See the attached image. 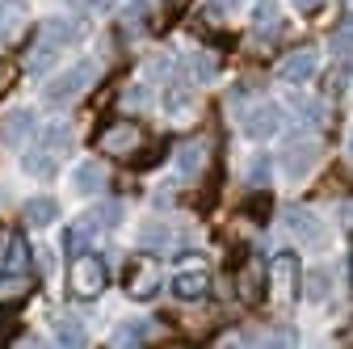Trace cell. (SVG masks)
Masks as SVG:
<instances>
[{
  "instance_id": "cell-2",
  "label": "cell",
  "mask_w": 353,
  "mask_h": 349,
  "mask_svg": "<svg viewBox=\"0 0 353 349\" xmlns=\"http://www.w3.org/2000/svg\"><path fill=\"white\" fill-rule=\"evenodd\" d=\"M93 76H97L93 63H72L68 72L51 76V84H42V101L55 106V110H63L68 101H76V97L88 89V84H93Z\"/></svg>"
},
{
  "instance_id": "cell-27",
  "label": "cell",
  "mask_w": 353,
  "mask_h": 349,
  "mask_svg": "<svg viewBox=\"0 0 353 349\" xmlns=\"http://www.w3.org/2000/svg\"><path fill=\"white\" fill-rule=\"evenodd\" d=\"M55 341H59V345H84V328H80V320H76V316H59V324H55Z\"/></svg>"
},
{
  "instance_id": "cell-26",
  "label": "cell",
  "mask_w": 353,
  "mask_h": 349,
  "mask_svg": "<svg viewBox=\"0 0 353 349\" xmlns=\"http://www.w3.org/2000/svg\"><path fill=\"white\" fill-rule=\"evenodd\" d=\"M0 270H30V248L21 236H9V252H5V266Z\"/></svg>"
},
{
  "instance_id": "cell-17",
  "label": "cell",
  "mask_w": 353,
  "mask_h": 349,
  "mask_svg": "<svg viewBox=\"0 0 353 349\" xmlns=\"http://www.w3.org/2000/svg\"><path fill=\"white\" fill-rule=\"evenodd\" d=\"M164 110H168V118L185 122L194 114V89L190 84H164Z\"/></svg>"
},
{
  "instance_id": "cell-28",
  "label": "cell",
  "mask_w": 353,
  "mask_h": 349,
  "mask_svg": "<svg viewBox=\"0 0 353 349\" xmlns=\"http://www.w3.org/2000/svg\"><path fill=\"white\" fill-rule=\"evenodd\" d=\"M55 55H59V47H51L47 38H38V47L30 51V59H26V63H30V72H47V68L55 63Z\"/></svg>"
},
{
  "instance_id": "cell-21",
  "label": "cell",
  "mask_w": 353,
  "mask_h": 349,
  "mask_svg": "<svg viewBox=\"0 0 353 349\" xmlns=\"http://www.w3.org/2000/svg\"><path fill=\"white\" fill-rule=\"evenodd\" d=\"M299 286H303V299L320 303V299H328V290H332V274H328V270H307V274H299Z\"/></svg>"
},
{
  "instance_id": "cell-23",
  "label": "cell",
  "mask_w": 353,
  "mask_h": 349,
  "mask_svg": "<svg viewBox=\"0 0 353 349\" xmlns=\"http://www.w3.org/2000/svg\"><path fill=\"white\" fill-rule=\"evenodd\" d=\"M332 59H336L341 76H353V30H341L332 38Z\"/></svg>"
},
{
  "instance_id": "cell-4",
  "label": "cell",
  "mask_w": 353,
  "mask_h": 349,
  "mask_svg": "<svg viewBox=\"0 0 353 349\" xmlns=\"http://www.w3.org/2000/svg\"><path fill=\"white\" fill-rule=\"evenodd\" d=\"M270 286H274V303L278 308H290L299 295V257L294 252H278L270 261Z\"/></svg>"
},
{
  "instance_id": "cell-5",
  "label": "cell",
  "mask_w": 353,
  "mask_h": 349,
  "mask_svg": "<svg viewBox=\"0 0 353 349\" xmlns=\"http://www.w3.org/2000/svg\"><path fill=\"white\" fill-rule=\"evenodd\" d=\"M160 282H164V274H160V266H156L152 257H135V261H130V270H126V290H130V299H139V303L156 299V295H160Z\"/></svg>"
},
{
  "instance_id": "cell-10",
  "label": "cell",
  "mask_w": 353,
  "mask_h": 349,
  "mask_svg": "<svg viewBox=\"0 0 353 349\" xmlns=\"http://www.w3.org/2000/svg\"><path fill=\"white\" fill-rule=\"evenodd\" d=\"M286 232L294 236V240H303V244H324V223L316 219L312 210H286Z\"/></svg>"
},
{
  "instance_id": "cell-12",
  "label": "cell",
  "mask_w": 353,
  "mask_h": 349,
  "mask_svg": "<svg viewBox=\"0 0 353 349\" xmlns=\"http://www.w3.org/2000/svg\"><path fill=\"white\" fill-rule=\"evenodd\" d=\"M172 164H176V177H181V181H194L202 172V164H206V143H198V139L181 143L176 156H172Z\"/></svg>"
},
{
  "instance_id": "cell-18",
  "label": "cell",
  "mask_w": 353,
  "mask_h": 349,
  "mask_svg": "<svg viewBox=\"0 0 353 349\" xmlns=\"http://www.w3.org/2000/svg\"><path fill=\"white\" fill-rule=\"evenodd\" d=\"M30 286H34V274H30V270H0V303L26 299Z\"/></svg>"
},
{
  "instance_id": "cell-20",
  "label": "cell",
  "mask_w": 353,
  "mask_h": 349,
  "mask_svg": "<svg viewBox=\"0 0 353 349\" xmlns=\"http://www.w3.org/2000/svg\"><path fill=\"white\" fill-rule=\"evenodd\" d=\"M55 219H59V202L55 198H30L26 202V223L30 228H47Z\"/></svg>"
},
{
  "instance_id": "cell-11",
  "label": "cell",
  "mask_w": 353,
  "mask_h": 349,
  "mask_svg": "<svg viewBox=\"0 0 353 349\" xmlns=\"http://www.w3.org/2000/svg\"><path fill=\"white\" fill-rule=\"evenodd\" d=\"M316 160H320V143H316V139H294V143L286 148V172H290V177L312 172Z\"/></svg>"
},
{
  "instance_id": "cell-31",
  "label": "cell",
  "mask_w": 353,
  "mask_h": 349,
  "mask_svg": "<svg viewBox=\"0 0 353 349\" xmlns=\"http://www.w3.org/2000/svg\"><path fill=\"white\" fill-rule=\"evenodd\" d=\"M265 177H270V156H256V160H252V168H248V181H252V186H261Z\"/></svg>"
},
{
  "instance_id": "cell-33",
  "label": "cell",
  "mask_w": 353,
  "mask_h": 349,
  "mask_svg": "<svg viewBox=\"0 0 353 349\" xmlns=\"http://www.w3.org/2000/svg\"><path fill=\"white\" fill-rule=\"evenodd\" d=\"M290 5H294L299 13H316V9L324 5V0H290Z\"/></svg>"
},
{
  "instance_id": "cell-29",
  "label": "cell",
  "mask_w": 353,
  "mask_h": 349,
  "mask_svg": "<svg viewBox=\"0 0 353 349\" xmlns=\"http://www.w3.org/2000/svg\"><path fill=\"white\" fill-rule=\"evenodd\" d=\"M72 143V130H68V122H55L51 130H47V135H42V148H47V152H63Z\"/></svg>"
},
{
  "instance_id": "cell-30",
  "label": "cell",
  "mask_w": 353,
  "mask_h": 349,
  "mask_svg": "<svg viewBox=\"0 0 353 349\" xmlns=\"http://www.w3.org/2000/svg\"><path fill=\"white\" fill-rule=\"evenodd\" d=\"M190 72H194V80H214V72H219V63H214L210 55H202V51H194V59H190Z\"/></svg>"
},
{
  "instance_id": "cell-8",
  "label": "cell",
  "mask_w": 353,
  "mask_h": 349,
  "mask_svg": "<svg viewBox=\"0 0 353 349\" xmlns=\"http://www.w3.org/2000/svg\"><path fill=\"white\" fill-rule=\"evenodd\" d=\"M168 290H172L176 299H185V303H194V299H202V295L210 290V274H206L202 266H190V270H176V274H172V282H168Z\"/></svg>"
},
{
  "instance_id": "cell-24",
  "label": "cell",
  "mask_w": 353,
  "mask_h": 349,
  "mask_svg": "<svg viewBox=\"0 0 353 349\" xmlns=\"http://www.w3.org/2000/svg\"><path fill=\"white\" fill-rule=\"evenodd\" d=\"M21 168L30 172V177H38V181H51V177H55V160H51L47 148H42V152H30V156L21 160Z\"/></svg>"
},
{
  "instance_id": "cell-32",
  "label": "cell",
  "mask_w": 353,
  "mask_h": 349,
  "mask_svg": "<svg viewBox=\"0 0 353 349\" xmlns=\"http://www.w3.org/2000/svg\"><path fill=\"white\" fill-rule=\"evenodd\" d=\"M206 9H210V13H240L244 0H206Z\"/></svg>"
},
{
  "instance_id": "cell-15",
  "label": "cell",
  "mask_w": 353,
  "mask_h": 349,
  "mask_svg": "<svg viewBox=\"0 0 353 349\" xmlns=\"http://www.w3.org/2000/svg\"><path fill=\"white\" fill-rule=\"evenodd\" d=\"M26 135H34V110H9L0 122V139L5 143H26Z\"/></svg>"
},
{
  "instance_id": "cell-1",
  "label": "cell",
  "mask_w": 353,
  "mask_h": 349,
  "mask_svg": "<svg viewBox=\"0 0 353 349\" xmlns=\"http://www.w3.org/2000/svg\"><path fill=\"white\" fill-rule=\"evenodd\" d=\"M105 282H110V274H105V261H101V257H93L88 248L72 257V266H68V286H72L76 299H97V295L105 290Z\"/></svg>"
},
{
  "instance_id": "cell-13",
  "label": "cell",
  "mask_w": 353,
  "mask_h": 349,
  "mask_svg": "<svg viewBox=\"0 0 353 349\" xmlns=\"http://www.w3.org/2000/svg\"><path fill=\"white\" fill-rule=\"evenodd\" d=\"M97 232H101V223H97V215L88 210L84 219H76V223L68 228V236H63V248H68V252L76 257V252H84L88 244H93V236H97Z\"/></svg>"
},
{
  "instance_id": "cell-19",
  "label": "cell",
  "mask_w": 353,
  "mask_h": 349,
  "mask_svg": "<svg viewBox=\"0 0 353 349\" xmlns=\"http://www.w3.org/2000/svg\"><path fill=\"white\" fill-rule=\"evenodd\" d=\"M261 282H265V270H261V261H252V266H244L236 274V295L244 303H256L261 299Z\"/></svg>"
},
{
  "instance_id": "cell-3",
  "label": "cell",
  "mask_w": 353,
  "mask_h": 349,
  "mask_svg": "<svg viewBox=\"0 0 353 349\" xmlns=\"http://www.w3.org/2000/svg\"><path fill=\"white\" fill-rule=\"evenodd\" d=\"M282 126H286V110H282L278 101H256V106L244 110V118H240V130H244L248 139H256V143L278 139Z\"/></svg>"
},
{
  "instance_id": "cell-22",
  "label": "cell",
  "mask_w": 353,
  "mask_h": 349,
  "mask_svg": "<svg viewBox=\"0 0 353 349\" xmlns=\"http://www.w3.org/2000/svg\"><path fill=\"white\" fill-rule=\"evenodd\" d=\"M21 26H26V5L21 0H5L0 5V42H9Z\"/></svg>"
},
{
  "instance_id": "cell-9",
  "label": "cell",
  "mask_w": 353,
  "mask_h": 349,
  "mask_svg": "<svg viewBox=\"0 0 353 349\" xmlns=\"http://www.w3.org/2000/svg\"><path fill=\"white\" fill-rule=\"evenodd\" d=\"M135 240H139V248H143V252H168L181 236H176V228H172L168 219H152V223H143V228H139V236H135Z\"/></svg>"
},
{
  "instance_id": "cell-7",
  "label": "cell",
  "mask_w": 353,
  "mask_h": 349,
  "mask_svg": "<svg viewBox=\"0 0 353 349\" xmlns=\"http://www.w3.org/2000/svg\"><path fill=\"white\" fill-rule=\"evenodd\" d=\"M139 126L135 122H114V126H105L101 130V152H110V156H130L139 148Z\"/></svg>"
},
{
  "instance_id": "cell-34",
  "label": "cell",
  "mask_w": 353,
  "mask_h": 349,
  "mask_svg": "<svg viewBox=\"0 0 353 349\" xmlns=\"http://www.w3.org/2000/svg\"><path fill=\"white\" fill-rule=\"evenodd\" d=\"M345 156H349V164H353V130H349V139H345Z\"/></svg>"
},
{
  "instance_id": "cell-16",
  "label": "cell",
  "mask_w": 353,
  "mask_h": 349,
  "mask_svg": "<svg viewBox=\"0 0 353 349\" xmlns=\"http://www.w3.org/2000/svg\"><path fill=\"white\" fill-rule=\"evenodd\" d=\"M72 186H76V194H101V186H105V168L97 164V160H84V164H76L72 168Z\"/></svg>"
},
{
  "instance_id": "cell-25",
  "label": "cell",
  "mask_w": 353,
  "mask_h": 349,
  "mask_svg": "<svg viewBox=\"0 0 353 349\" xmlns=\"http://www.w3.org/2000/svg\"><path fill=\"white\" fill-rule=\"evenodd\" d=\"M148 332H152V328H148V320H126V324L110 337V345H143V341H148Z\"/></svg>"
},
{
  "instance_id": "cell-14",
  "label": "cell",
  "mask_w": 353,
  "mask_h": 349,
  "mask_svg": "<svg viewBox=\"0 0 353 349\" xmlns=\"http://www.w3.org/2000/svg\"><path fill=\"white\" fill-rule=\"evenodd\" d=\"M38 38H47L51 47H68V42H76L80 38V21H72V17H47L42 21V30H38Z\"/></svg>"
},
{
  "instance_id": "cell-6",
  "label": "cell",
  "mask_w": 353,
  "mask_h": 349,
  "mask_svg": "<svg viewBox=\"0 0 353 349\" xmlns=\"http://www.w3.org/2000/svg\"><path fill=\"white\" fill-rule=\"evenodd\" d=\"M316 72H320V51H312V47L290 51L278 63V80L282 84H307V80H316Z\"/></svg>"
}]
</instances>
